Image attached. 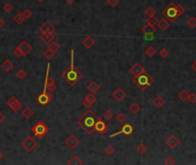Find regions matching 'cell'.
<instances>
[{
    "label": "cell",
    "instance_id": "cell-1",
    "mask_svg": "<svg viewBox=\"0 0 196 165\" xmlns=\"http://www.w3.org/2000/svg\"><path fill=\"white\" fill-rule=\"evenodd\" d=\"M98 119H99V117L90 108V109H87V111L82 117H79L77 119V123L82 126V129L85 131L87 134H92L95 131L94 130V126H95V123H96Z\"/></svg>",
    "mask_w": 196,
    "mask_h": 165
},
{
    "label": "cell",
    "instance_id": "cell-2",
    "mask_svg": "<svg viewBox=\"0 0 196 165\" xmlns=\"http://www.w3.org/2000/svg\"><path fill=\"white\" fill-rule=\"evenodd\" d=\"M70 55H71V63H70V67L62 73V78L66 79L69 85L74 86V85H76L77 81L83 77V75H82V72H80L79 70L75 68V51H74V49L70 51Z\"/></svg>",
    "mask_w": 196,
    "mask_h": 165
},
{
    "label": "cell",
    "instance_id": "cell-3",
    "mask_svg": "<svg viewBox=\"0 0 196 165\" xmlns=\"http://www.w3.org/2000/svg\"><path fill=\"white\" fill-rule=\"evenodd\" d=\"M153 81H154L153 77H152L150 75H148L146 71L142 72L141 75L134 77V79H133L134 85H136L138 88H140L141 91H145L146 88L152 86V85H153Z\"/></svg>",
    "mask_w": 196,
    "mask_h": 165
},
{
    "label": "cell",
    "instance_id": "cell-4",
    "mask_svg": "<svg viewBox=\"0 0 196 165\" xmlns=\"http://www.w3.org/2000/svg\"><path fill=\"white\" fill-rule=\"evenodd\" d=\"M32 134L36 135V138H38V139H43L44 137L48 133V131H50V127L46 125V124H44L43 122H38L36 123L34 126H32Z\"/></svg>",
    "mask_w": 196,
    "mask_h": 165
},
{
    "label": "cell",
    "instance_id": "cell-5",
    "mask_svg": "<svg viewBox=\"0 0 196 165\" xmlns=\"http://www.w3.org/2000/svg\"><path fill=\"white\" fill-rule=\"evenodd\" d=\"M162 14L164 15L165 18L170 20V22H173V21H176V18L181 16L179 12H178V9H177V5H174V4H170L166 8L163 10Z\"/></svg>",
    "mask_w": 196,
    "mask_h": 165
},
{
    "label": "cell",
    "instance_id": "cell-6",
    "mask_svg": "<svg viewBox=\"0 0 196 165\" xmlns=\"http://www.w3.org/2000/svg\"><path fill=\"white\" fill-rule=\"evenodd\" d=\"M50 67H51V63H48L47 68H46V81H45L44 88L47 89L50 93H55V91L58 89V86H56V81L50 77Z\"/></svg>",
    "mask_w": 196,
    "mask_h": 165
},
{
    "label": "cell",
    "instance_id": "cell-7",
    "mask_svg": "<svg viewBox=\"0 0 196 165\" xmlns=\"http://www.w3.org/2000/svg\"><path fill=\"white\" fill-rule=\"evenodd\" d=\"M53 100V93H50L47 89L44 88V91L37 95V102L40 104L42 107H46L47 104Z\"/></svg>",
    "mask_w": 196,
    "mask_h": 165
},
{
    "label": "cell",
    "instance_id": "cell-8",
    "mask_svg": "<svg viewBox=\"0 0 196 165\" xmlns=\"http://www.w3.org/2000/svg\"><path fill=\"white\" fill-rule=\"evenodd\" d=\"M37 147H38V142L32 137H28L22 141V148L26 153H32L34 150H36Z\"/></svg>",
    "mask_w": 196,
    "mask_h": 165
},
{
    "label": "cell",
    "instance_id": "cell-9",
    "mask_svg": "<svg viewBox=\"0 0 196 165\" xmlns=\"http://www.w3.org/2000/svg\"><path fill=\"white\" fill-rule=\"evenodd\" d=\"M134 132V127L131 125V124H128V123H124V124H122V127H120V131L119 132H117V133H114V134H111L110 138H114V137H117V135H119V134H124V135H131L132 133Z\"/></svg>",
    "mask_w": 196,
    "mask_h": 165
},
{
    "label": "cell",
    "instance_id": "cell-10",
    "mask_svg": "<svg viewBox=\"0 0 196 165\" xmlns=\"http://www.w3.org/2000/svg\"><path fill=\"white\" fill-rule=\"evenodd\" d=\"M7 107H8L10 110L17 113V111L21 109V107H22V102H21L17 97L12 96V97H9L8 100H7Z\"/></svg>",
    "mask_w": 196,
    "mask_h": 165
},
{
    "label": "cell",
    "instance_id": "cell-11",
    "mask_svg": "<svg viewBox=\"0 0 196 165\" xmlns=\"http://www.w3.org/2000/svg\"><path fill=\"white\" fill-rule=\"evenodd\" d=\"M39 31L40 33H45V32H48V33H55L56 31V26L54 24H52L50 21H45L42 25L39 26Z\"/></svg>",
    "mask_w": 196,
    "mask_h": 165
},
{
    "label": "cell",
    "instance_id": "cell-12",
    "mask_svg": "<svg viewBox=\"0 0 196 165\" xmlns=\"http://www.w3.org/2000/svg\"><path fill=\"white\" fill-rule=\"evenodd\" d=\"M64 145L69 148V149H76L77 146L79 145V140L77 138L75 134H71V135H69L68 138L66 139V142H64Z\"/></svg>",
    "mask_w": 196,
    "mask_h": 165
},
{
    "label": "cell",
    "instance_id": "cell-13",
    "mask_svg": "<svg viewBox=\"0 0 196 165\" xmlns=\"http://www.w3.org/2000/svg\"><path fill=\"white\" fill-rule=\"evenodd\" d=\"M94 130L95 132H98V133H100V134H104L107 131H108V125H107V123L102 121V119H98L96 123H95V126H94Z\"/></svg>",
    "mask_w": 196,
    "mask_h": 165
},
{
    "label": "cell",
    "instance_id": "cell-14",
    "mask_svg": "<svg viewBox=\"0 0 196 165\" xmlns=\"http://www.w3.org/2000/svg\"><path fill=\"white\" fill-rule=\"evenodd\" d=\"M155 26L154 25H150V24H146V25L142 26V29H141V32L145 35L146 37V39L147 40H149V39H152L153 38V35H154V32H155Z\"/></svg>",
    "mask_w": 196,
    "mask_h": 165
},
{
    "label": "cell",
    "instance_id": "cell-15",
    "mask_svg": "<svg viewBox=\"0 0 196 165\" xmlns=\"http://www.w3.org/2000/svg\"><path fill=\"white\" fill-rule=\"evenodd\" d=\"M180 145V140L178 137H176L174 134H171L169 135V138L166 139V146L171 149H176L178 148V146Z\"/></svg>",
    "mask_w": 196,
    "mask_h": 165
},
{
    "label": "cell",
    "instance_id": "cell-16",
    "mask_svg": "<svg viewBox=\"0 0 196 165\" xmlns=\"http://www.w3.org/2000/svg\"><path fill=\"white\" fill-rule=\"evenodd\" d=\"M130 72L132 73V76H133V77H136V76L141 75L142 72H145V68H144V65H142L141 63L136 62V64H133V65H132V68L130 69Z\"/></svg>",
    "mask_w": 196,
    "mask_h": 165
},
{
    "label": "cell",
    "instance_id": "cell-17",
    "mask_svg": "<svg viewBox=\"0 0 196 165\" xmlns=\"http://www.w3.org/2000/svg\"><path fill=\"white\" fill-rule=\"evenodd\" d=\"M18 47L21 48V51H22V53H23V56H26L29 53L32 51V46L28 43L26 40H23L22 43L18 45Z\"/></svg>",
    "mask_w": 196,
    "mask_h": 165
},
{
    "label": "cell",
    "instance_id": "cell-18",
    "mask_svg": "<svg viewBox=\"0 0 196 165\" xmlns=\"http://www.w3.org/2000/svg\"><path fill=\"white\" fill-rule=\"evenodd\" d=\"M125 96H126V93L122 89V88H116L115 91H114V93H112V97L116 100V101H123V99H125Z\"/></svg>",
    "mask_w": 196,
    "mask_h": 165
},
{
    "label": "cell",
    "instance_id": "cell-19",
    "mask_svg": "<svg viewBox=\"0 0 196 165\" xmlns=\"http://www.w3.org/2000/svg\"><path fill=\"white\" fill-rule=\"evenodd\" d=\"M39 38L40 40L45 44H51L53 40H55V37H54V33H48V32H45V33H40L39 35Z\"/></svg>",
    "mask_w": 196,
    "mask_h": 165
},
{
    "label": "cell",
    "instance_id": "cell-20",
    "mask_svg": "<svg viewBox=\"0 0 196 165\" xmlns=\"http://www.w3.org/2000/svg\"><path fill=\"white\" fill-rule=\"evenodd\" d=\"M82 44H83V46L85 48L90 49V48H92L94 45H95V39H94L93 37H91V36H86L85 38L83 39Z\"/></svg>",
    "mask_w": 196,
    "mask_h": 165
},
{
    "label": "cell",
    "instance_id": "cell-21",
    "mask_svg": "<svg viewBox=\"0 0 196 165\" xmlns=\"http://www.w3.org/2000/svg\"><path fill=\"white\" fill-rule=\"evenodd\" d=\"M153 104L157 108V109H162L163 107L165 105V99L161 95H157L153 100Z\"/></svg>",
    "mask_w": 196,
    "mask_h": 165
},
{
    "label": "cell",
    "instance_id": "cell-22",
    "mask_svg": "<svg viewBox=\"0 0 196 165\" xmlns=\"http://www.w3.org/2000/svg\"><path fill=\"white\" fill-rule=\"evenodd\" d=\"M21 113H22V116H23L26 119H30L34 115V111L31 107H28V105H26V107H24V108L22 109Z\"/></svg>",
    "mask_w": 196,
    "mask_h": 165
},
{
    "label": "cell",
    "instance_id": "cell-23",
    "mask_svg": "<svg viewBox=\"0 0 196 165\" xmlns=\"http://www.w3.org/2000/svg\"><path fill=\"white\" fill-rule=\"evenodd\" d=\"M100 84L99 83H96V81H91V83H88V85H87V89L91 92V93H98L99 91H100Z\"/></svg>",
    "mask_w": 196,
    "mask_h": 165
},
{
    "label": "cell",
    "instance_id": "cell-24",
    "mask_svg": "<svg viewBox=\"0 0 196 165\" xmlns=\"http://www.w3.org/2000/svg\"><path fill=\"white\" fill-rule=\"evenodd\" d=\"M1 68H2L4 71L9 72V71H12V70L14 69V63L10 61V60H5V61L1 63Z\"/></svg>",
    "mask_w": 196,
    "mask_h": 165
},
{
    "label": "cell",
    "instance_id": "cell-25",
    "mask_svg": "<svg viewBox=\"0 0 196 165\" xmlns=\"http://www.w3.org/2000/svg\"><path fill=\"white\" fill-rule=\"evenodd\" d=\"M170 24H171L170 21H168V20H165V18H163V20H160V21H158V23H157L158 28H160L162 31H166V30L169 29Z\"/></svg>",
    "mask_w": 196,
    "mask_h": 165
},
{
    "label": "cell",
    "instance_id": "cell-26",
    "mask_svg": "<svg viewBox=\"0 0 196 165\" xmlns=\"http://www.w3.org/2000/svg\"><path fill=\"white\" fill-rule=\"evenodd\" d=\"M145 54H146V56H148V57H154V56H155L156 49H155V47H154L153 45H149V46L146 48Z\"/></svg>",
    "mask_w": 196,
    "mask_h": 165
},
{
    "label": "cell",
    "instance_id": "cell-27",
    "mask_svg": "<svg viewBox=\"0 0 196 165\" xmlns=\"http://www.w3.org/2000/svg\"><path fill=\"white\" fill-rule=\"evenodd\" d=\"M68 164L69 165H74V164H76V165H82L83 164V161L79 158V157L77 156V155H74V156L71 157L70 159L68 161Z\"/></svg>",
    "mask_w": 196,
    "mask_h": 165
},
{
    "label": "cell",
    "instance_id": "cell-28",
    "mask_svg": "<svg viewBox=\"0 0 196 165\" xmlns=\"http://www.w3.org/2000/svg\"><path fill=\"white\" fill-rule=\"evenodd\" d=\"M13 20H14V22L16 23V24H23L24 22H26V17L22 15V13H20V14H16L14 17H13Z\"/></svg>",
    "mask_w": 196,
    "mask_h": 165
},
{
    "label": "cell",
    "instance_id": "cell-29",
    "mask_svg": "<svg viewBox=\"0 0 196 165\" xmlns=\"http://www.w3.org/2000/svg\"><path fill=\"white\" fill-rule=\"evenodd\" d=\"M130 111H131V113H133V115H138V113L141 111V107L138 103H132L130 105Z\"/></svg>",
    "mask_w": 196,
    "mask_h": 165
},
{
    "label": "cell",
    "instance_id": "cell-30",
    "mask_svg": "<svg viewBox=\"0 0 196 165\" xmlns=\"http://www.w3.org/2000/svg\"><path fill=\"white\" fill-rule=\"evenodd\" d=\"M48 48H50V49H52V51H53L54 53H56L58 51H59V49H60V44L58 43L56 40H53L51 44H48Z\"/></svg>",
    "mask_w": 196,
    "mask_h": 165
},
{
    "label": "cell",
    "instance_id": "cell-31",
    "mask_svg": "<svg viewBox=\"0 0 196 165\" xmlns=\"http://www.w3.org/2000/svg\"><path fill=\"white\" fill-rule=\"evenodd\" d=\"M43 56H45V59L46 60H48V61H51L52 59L55 56V53L53 52L52 49H50V48H47L45 52H44V54H43Z\"/></svg>",
    "mask_w": 196,
    "mask_h": 165
},
{
    "label": "cell",
    "instance_id": "cell-32",
    "mask_svg": "<svg viewBox=\"0 0 196 165\" xmlns=\"http://www.w3.org/2000/svg\"><path fill=\"white\" fill-rule=\"evenodd\" d=\"M158 55H160L162 59H166V57L170 56V52H169V49H168L166 47H162V48L160 49V52H158Z\"/></svg>",
    "mask_w": 196,
    "mask_h": 165
},
{
    "label": "cell",
    "instance_id": "cell-33",
    "mask_svg": "<svg viewBox=\"0 0 196 165\" xmlns=\"http://www.w3.org/2000/svg\"><path fill=\"white\" fill-rule=\"evenodd\" d=\"M188 95H189V93H188L186 89H181L179 93H178V97H179V100H181V101H187Z\"/></svg>",
    "mask_w": 196,
    "mask_h": 165
},
{
    "label": "cell",
    "instance_id": "cell-34",
    "mask_svg": "<svg viewBox=\"0 0 196 165\" xmlns=\"http://www.w3.org/2000/svg\"><path fill=\"white\" fill-rule=\"evenodd\" d=\"M187 25L190 28V29H195L196 28V17L195 16H190V17L187 20Z\"/></svg>",
    "mask_w": 196,
    "mask_h": 165
},
{
    "label": "cell",
    "instance_id": "cell-35",
    "mask_svg": "<svg viewBox=\"0 0 196 165\" xmlns=\"http://www.w3.org/2000/svg\"><path fill=\"white\" fill-rule=\"evenodd\" d=\"M13 9H14V7H13V5L10 2H6L2 6V12H5V13H12Z\"/></svg>",
    "mask_w": 196,
    "mask_h": 165
},
{
    "label": "cell",
    "instance_id": "cell-36",
    "mask_svg": "<svg viewBox=\"0 0 196 165\" xmlns=\"http://www.w3.org/2000/svg\"><path fill=\"white\" fill-rule=\"evenodd\" d=\"M116 121L118 124H124V123L126 122V116H125V113H119L117 116H116Z\"/></svg>",
    "mask_w": 196,
    "mask_h": 165
},
{
    "label": "cell",
    "instance_id": "cell-37",
    "mask_svg": "<svg viewBox=\"0 0 196 165\" xmlns=\"http://www.w3.org/2000/svg\"><path fill=\"white\" fill-rule=\"evenodd\" d=\"M115 151H116V149H115L114 146H111V145H109V146H107V147L104 148V154H106L107 156H110V155H112Z\"/></svg>",
    "mask_w": 196,
    "mask_h": 165
},
{
    "label": "cell",
    "instance_id": "cell-38",
    "mask_svg": "<svg viewBox=\"0 0 196 165\" xmlns=\"http://www.w3.org/2000/svg\"><path fill=\"white\" fill-rule=\"evenodd\" d=\"M16 77H17V79H20V80L26 79V71L24 69H20L16 72Z\"/></svg>",
    "mask_w": 196,
    "mask_h": 165
},
{
    "label": "cell",
    "instance_id": "cell-39",
    "mask_svg": "<svg viewBox=\"0 0 196 165\" xmlns=\"http://www.w3.org/2000/svg\"><path fill=\"white\" fill-rule=\"evenodd\" d=\"M22 15L26 17V20H29V18L32 17V15H34V14H32V12H31L29 8H26V9H23V10H22Z\"/></svg>",
    "mask_w": 196,
    "mask_h": 165
},
{
    "label": "cell",
    "instance_id": "cell-40",
    "mask_svg": "<svg viewBox=\"0 0 196 165\" xmlns=\"http://www.w3.org/2000/svg\"><path fill=\"white\" fill-rule=\"evenodd\" d=\"M103 118H104V121H110V119L114 118V113H112L111 110L104 111V113H103Z\"/></svg>",
    "mask_w": 196,
    "mask_h": 165
},
{
    "label": "cell",
    "instance_id": "cell-41",
    "mask_svg": "<svg viewBox=\"0 0 196 165\" xmlns=\"http://www.w3.org/2000/svg\"><path fill=\"white\" fill-rule=\"evenodd\" d=\"M138 153L142 156V155H145L146 153H147V146L144 145V143H141V145H139L138 146Z\"/></svg>",
    "mask_w": 196,
    "mask_h": 165
},
{
    "label": "cell",
    "instance_id": "cell-42",
    "mask_svg": "<svg viewBox=\"0 0 196 165\" xmlns=\"http://www.w3.org/2000/svg\"><path fill=\"white\" fill-rule=\"evenodd\" d=\"M147 23L148 24H150V25H157V23H158V20L155 17V16H150V17L147 18Z\"/></svg>",
    "mask_w": 196,
    "mask_h": 165
},
{
    "label": "cell",
    "instance_id": "cell-43",
    "mask_svg": "<svg viewBox=\"0 0 196 165\" xmlns=\"http://www.w3.org/2000/svg\"><path fill=\"white\" fill-rule=\"evenodd\" d=\"M155 14H156V10L154 9V7H148V8L146 9V15H147L148 17L155 16Z\"/></svg>",
    "mask_w": 196,
    "mask_h": 165
},
{
    "label": "cell",
    "instance_id": "cell-44",
    "mask_svg": "<svg viewBox=\"0 0 196 165\" xmlns=\"http://www.w3.org/2000/svg\"><path fill=\"white\" fill-rule=\"evenodd\" d=\"M86 99H87L88 101H91V102H92L93 104L95 103L96 101H98V99H96L95 94H94V93H91V92H90V94H88V95L86 96Z\"/></svg>",
    "mask_w": 196,
    "mask_h": 165
},
{
    "label": "cell",
    "instance_id": "cell-45",
    "mask_svg": "<svg viewBox=\"0 0 196 165\" xmlns=\"http://www.w3.org/2000/svg\"><path fill=\"white\" fill-rule=\"evenodd\" d=\"M13 54L16 56V57H23V53H22V51H21V48L17 46L16 48L13 51Z\"/></svg>",
    "mask_w": 196,
    "mask_h": 165
},
{
    "label": "cell",
    "instance_id": "cell-46",
    "mask_svg": "<svg viewBox=\"0 0 196 165\" xmlns=\"http://www.w3.org/2000/svg\"><path fill=\"white\" fill-rule=\"evenodd\" d=\"M188 102H190V103H196V94L195 93H189V95H188Z\"/></svg>",
    "mask_w": 196,
    "mask_h": 165
},
{
    "label": "cell",
    "instance_id": "cell-47",
    "mask_svg": "<svg viewBox=\"0 0 196 165\" xmlns=\"http://www.w3.org/2000/svg\"><path fill=\"white\" fill-rule=\"evenodd\" d=\"M164 164L166 165H174L176 164V161H174V158L172 156H169L165 161H164Z\"/></svg>",
    "mask_w": 196,
    "mask_h": 165
},
{
    "label": "cell",
    "instance_id": "cell-48",
    "mask_svg": "<svg viewBox=\"0 0 196 165\" xmlns=\"http://www.w3.org/2000/svg\"><path fill=\"white\" fill-rule=\"evenodd\" d=\"M107 2H108V5L112 7V8H115L116 6H118V4H119V0H107Z\"/></svg>",
    "mask_w": 196,
    "mask_h": 165
},
{
    "label": "cell",
    "instance_id": "cell-49",
    "mask_svg": "<svg viewBox=\"0 0 196 165\" xmlns=\"http://www.w3.org/2000/svg\"><path fill=\"white\" fill-rule=\"evenodd\" d=\"M92 105H93V103H92L91 101H88V100H87V99L85 97V99H84V101H83V107H84V108H86V109H90Z\"/></svg>",
    "mask_w": 196,
    "mask_h": 165
},
{
    "label": "cell",
    "instance_id": "cell-50",
    "mask_svg": "<svg viewBox=\"0 0 196 165\" xmlns=\"http://www.w3.org/2000/svg\"><path fill=\"white\" fill-rule=\"evenodd\" d=\"M177 9H178L180 15H182V14L185 13V8H184V6H181V5H177Z\"/></svg>",
    "mask_w": 196,
    "mask_h": 165
},
{
    "label": "cell",
    "instance_id": "cell-51",
    "mask_svg": "<svg viewBox=\"0 0 196 165\" xmlns=\"http://www.w3.org/2000/svg\"><path fill=\"white\" fill-rule=\"evenodd\" d=\"M5 121H6V116L2 113H0V123H4Z\"/></svg>",
    "mask_w": 196,
    "mask_h": 165
},
{
    "label": "cell",
    "instance_id": "cell-52",
    "mask_svg": "<svg viewBox=\"0 0 196 165\" xmlns=\"http://www.w3.org/2000/svg\"><path fill=\"white\" fill-rule=\"evenodd\" d=\"M4 25H5V20L2 17H0V29L4 28Z\"/></svg>",
    "mask_w": 196,
    "mask_h": 165
},
{
    "label": "cell",
    "instance_id": "cell-53",
    "mask_svg": "<svg viewBox=\"0 0 196 165\" xmlns=\"http://www.w3.org/2000/svg\"><path fill=\"white\" fill-rule=\"evenodd\" d=\"M66 1H67L68 4H74V2L76 1V0H66Z\"/></svg>",
    "mask_w": 196,
    "mask_h": 165
},
{
    "label": "cell",
    "instance_id": "cell-54",
    "mask_svg": "<svg viewBox=\"0 0 196 165\" xmlns=\"http://www.w3.org/2000/svg\"><path fill=\"white\" fill-rule=\"evenodd\" d=\"M2 158H4V154H2V153H1V150H0V161H1Z\"/></svg>",
    "mask_w": 196,
    "mask_h": 165
},
{
    "label": "cell",
    "instance_id": "cell-55",
    "mask_svg": "<svg viewBox=\"0 0 196 165\" xmlns=\"http://www.w3.org/2000/svg\"><path fill=\"white\" fill-rule=\"evenodd\" d=\"M38 1H39V2H45L46 0H38Z\"/></svg>",
    "mask_w": 196,
    "mask_h": 165
}]
</instances>
